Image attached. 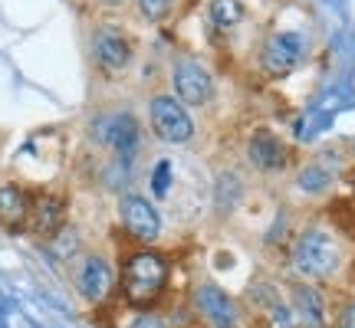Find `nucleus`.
I'll list each match as a JSON object with an SVG mask.
<instances>
[{"mask_svg": "<svg viewBox=\"0 0 355 328\" xmlns=\"http://www.w3.org/2000/svg\"><path fill=\"white\" fill-rule=\"evenodd\" d=\"M102 3H122V0H102Z\"/></svg>", "mask_w": 355, "mask_h": 328, "instance_id": "nucleus-21", "label": "nucleus"}, {"mask_svg": "<svg viewBox=\"0 0 355 328\" xmlns=\"http://www.w3.org/2000/svg\"><path fill=\"white\" fill-rule=\"evenodd\" d=\"M119 220L139 240H155L162 233V214L145 197H139V194H125L119 201Z\"/></svg>", "mask_w": 355, "mask_h": 328, "instance_id": "nucleus-8", "label": "nucleus"}, {"mask_svg": "<svg viewBox=\"0 0 355 328\" xmlns=\"http://www.w3.org/2000/svg\"><path fill=\"white\" fill-rule=\"evenodd\" d=\"M128 328H165V325H162L158 318H152V316H139Z\"/></svg>", "mask_w": 355, "mask_h": 328, "instance_id": "nucleus-20", "label": "nucleus"}, {"mask_svg": "<svg viewBox=\"0 0 355 328\" xmlns=\"http://www.w3.org/2000/svg\"><path fill=\"white\" fill-rule=\"evenodd\" d=\"M194 305L204 316V322H211L214 328H234L237 325V305L224 289L217 286H201L194 292Z\"/></svg>", "mask_w": 355, "mask_h": 328, "instance_id": "nucleus-9", "label": "nucleus"}, {"mask_svg": "<svg viewBox=\"0 0 355 328\" xmlns=\"http://www.w3.org/2000/svg\"><path fill=\"white\" fill-rule=\"evenodd\" d=\"M332 181H336V167L329 161H309L296 177L303 194H322V190L332 188Z\"/></svg>", "mask_w": 355, "mask_h": 328, "instance_id": "nucleus-13", "label": "nucleus"}, {"mask_svg": "<svg viewBox=\"0 0 355 328\" xmlns=\"http://www.w3.org/2000/svg\"><path fill=\"white\" fill-rule=\"evenodd\" d=\"M293 302H296V312H300V318H303V325L322 328V299L316 295V289L300 286L296 295H293Z\"/></svg>", "mask_w": 355, "mask_h": 328, "instance_id": "nucleus-15", "label": "nucleus"}, {"mask_svg": "<svg viewBox=\"0 0 355 328\" xmlns=\"http://www.w3.org/2000/svg\"><path fill=\"white\" fill-rule=\"evenodd\" d=\"M89 135H92V141H99L102 148H109V152L128 154L135 148V141H139V125H135V118L125 112H109V115H99V118L92 122Z\"/></svg>", "mask_w": 355, "mask_h": 328, "instance_id": "nucleus-6", "label": "nucleus"}, {"mask_svg": "<svg viewBox=\"0 0 355 328\" xmlns=\"http://www.w3.org/2000/svg\"><path fill=\"white\" fill-rule=\"evenodd\" d=\"M33 224L30 227L37 230L40 237H53L56 230H60V224H63V203L56 201V197H43V201L33 207Z\"/></svg>", "mask_w": 355, "mask_h": 328, "instance_id": "nucleus-14", "label": "nucleus"}, {"mask_svg": "<svg viewBox=\"0 0 355 328\" xmlns=\"http://www.w3.org/2000/svg\"><path fill=\"white\" fill-rule=\"evenodd\" d=\"M303 53H306V37L303 33L283 30V33H273V37L266 39L260 63H263V69L270 73V76H286V73H293V69L300 66Z\"/></svg>", "mask_w": 355, "mask_h": 328, "instance_id": "nucleus-5", "label": "nucleus"}, {"mask_svg": "<svg viewBox=\"0 0 355 328\" xmlns=\"http://www.w3.org/2000/svg\"><path fill=\"white\" fill-rule=\"evenodd\" d=\"M76 286L89 302L105 299L109 289H112V269H109V263L102 256H86L76 269Z\"/></svg>", "mask_w": 355, "mask_h": 328, "instance_id": "nucleus-10", "label": "nucleus"}, {"mask_svg": "<svg viewBox=\"0 0 355 328\" xmlns=\"http://www.w3.org/2000/svg\"><path fill=\"white\" fill-rule=\"evenodd\" d=\"M171 86H175V95L184 105H204V102H211L214 95V79L211 73L204 69L198 60H178L175 69H171Z\"/></svg>", "mask_w": 355, "mask_h": 328, "instance_id": "nucleus-4", "label": "nucleus"}, {"mask_svg": "<svg viewBox=\"0 0 355 328\" xmlns=\"http://www.w3.org/2000/svg\"><path fill=\"white\" fill-rule=\"evenodd\" d=\"M148 118H152V128L158 131V138L168 141V145H188L191 135H194V122H191L181 99L155 95L148 102Z\"/></svg>", "mask_w": 355, "mask_h": 328, "instance_id": "nucleus-3", "label": "nucleus"}, {"mask_svg": "<svg viewBox=\"0 0 355 328\" xmlns=\"http://www.w3.org/2000/svg\"><path fill=\"white\" fill-rule=\"evenodd\" d=\"M293 269L303 279H329L339 269V243L332 240L326 230L309 227L293 246Z\"/></svg>", "mask_w": 355, "mask_h": 328, "instance_id": "nucleus-1", "label": "nucleus"}, {"mask_svg": "<svg viewBox=\"0 0 355 328\" xmlns=\"http://www.w3.org/2000/svg\"><path fill=\"white\" fill-rule=\"evenodd\" d=\"M207 13H211V20H214L217 26H234L243 20L241 0H211Z\"/></svg>", "mask_w": 355, "mask_h": 328, "instance_id": "nucleus-16", "label": "nucleus"}, {"mask_svg": "<svg viewBox=\"0 0 355 328\" xmlns=\"http://www.w3.org/2000/svg\"><path fill=\"white\" fill-rule=\"evenodd\" d=\"M247 158L257 171H283L286 167V145L273 131H257L247 141Z\"/></svg>", "mask_w": 355, "mask_h": 328, "instance_id": "nucleus-11", "label": "nucleus"}, {"mask_svg": "<svg viewBox=\"0 0 355 328\" xmlns=\"http://www.w3.org/2000/svg\"><path fill=\"white\" fill-rule=\"evenodd\" d=\"M168 184H171V164H168V161H158V167H155V174H152V190L158 194V197H165V194H168Z\"/></svg>", "mask_w": 355, "mask_h": 328, "instance_id": "nucleus-18", "label": "nucleus"}, {"mask_svg": "<svg viewBox=\"0 0 355 328\" xmlns=\"http://www.w3.org/2000/svg\"><path fill=\"white\" fill-rule=\"evenodd\" d=\"M171 3H175V0H139L141 20H148V24H162L168 13H171Z\"/></svg>", "mask_w": 355, "mask_h": 328, "instance_id": "nucleus-17", "label": "nucleus"}, {"mask_svg": "<svg viewBox=\"0 0 355 328\" xmlns=\"http://www.w3.org/2000/svg\"><path fill=\"white\" fill-rule=\"evenodd\" d=\"M26 217H30V201H26V194L20 188H0V224H7V227H20Z\"/></svg>", "mask_w": 355, "mask_h": 328, "instance_id": "nucleus-12", "label": "nucleus"}, {"mask_svg": "<svg viewBox=\"0 0 355 328\" xmlns=\"http://www.w3.org/2000/svg\"><path fill=\"white\" fill-rule=\"evenodd\" d=\"M339 328H355V302L343 309V316H339Z\"/></svg>", "mask_w": 355, "mask_h": 328, "instance_id": "nucleus-19", "label": "nucleus"}, {"mask_svg": "<svg viewBox=\"0 0 355 328\" xmlns=\"http://www.w3.org/2000/svg\"><path fill=\"white\" fill-rule=\"evenodd\" d=\"M165 282H168L165 259L155 256V253H139V256L128 259L125 276H122V289H125L132 302H148V299H158Z\"/></svg>", "mask_w": 355, "mask_h": 328, "instance_id": "nucleus-2", "label": "nucleus"}, {"mask_svg": "<svg viewBox=\"0 0 355 328\" xmlns=\"http://www.w3.org/2000/svg\"><path fill=\"white\" fill-rule=\"evenodd\" d=\"M92 56L105 73H125L132 66V43L119 26H96L92 33Z\"/></svg>", "mask_w": 355, "mask_h": 328, "instance_id": "nucleus-7", "label": "nucleus"}]
</instances>
